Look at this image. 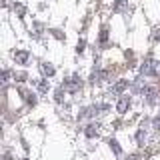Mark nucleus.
Listing matches in <instances>:
<instances>
[{
  "instance_id": "1",
  "label": "nucleus",
  "mask_w": 160,
  "mask_h": 160,
  "mask_svg": "<svg viewBox=\"0 0 160 160\" xmlns=\"http://www.w3.org/2000/svg\"><path fill=\"white\" fill-rule=\"evenodd\" d=\"M130 104H132V100H130V96H122L118 100V104H116V110L120 114H126V110L130 108Z\"/></svg>"
},
{
  "instance_id": "2",
  "label": "nucleus",
  "mask_w": 160,
  "mask_h": 160,
  "mask_svg": "<svg viewBox=\"0 0 160 160\" xmlns=\"http://www.w3.org/2000/svg\"><path fill=\"white\" fill-rule=\"evenodd\" d=\"M28 58H30V54L26 52V50H18V52L14 54V60H16L18 64H22V66H24V64L28 62Z\"/></svg>"
},
{
  "instance_id": "3",
  "label": "nucleus",
  "mask_w": 160,
  "mask_h": 160,
  "mask_svg": "<svg viewBox=\"0 0 160 160\" xmlns=\"http://www.w3.org/2000/svg\"><path fill=\"white\" fill-rule=\"evenodd\" d=\"M40 70H42L46 76H52V74H54V66L50 62H42V64H40Z\"/></svg>"
},
{
  "instance_id": "4",
  "label": "nucleus",
  "mask_w": 160,
  "mask_h": 160,
  "mask_svg": "<svg viewBox=\"0 0 160 160\" xmlns=\"http://www.w3.org/2000/svg\"><path fill=\"white\" fill-rule=\"evenodd\" d=\"M126 86H128V82H126V80H120V82H116V84L112 86V92L120 94V92H124V88H126Z\"/></svg>"
},
{
  "instance_id": "5",
  "label": "nucleus",
  "mask_w": 160,
  "mask_h": 160,
  "mask_svg": "<svg viewBox=\"0 0 160 160\" xmlns=\"http://www.w3.org/2000/svg\"><path fill=\"white\" fill-rule=\"evenodd\" d=\"M108 144H110V148L114 150V154H116V156H120V154H122V148L118 146V142H116V140H110Z\"/></svg>"
},
{
  "instance_id": "6",
  "label": "nucleus",
  "mask_w": 160,
  "mask_h": 160,
  "mask_svg": "<svg viewBox=\"0 0 160 160\" xmlns=\"http://www.w3.org/2000/svg\"><path fill=\"white\" fill-rule=\"evenodd\" d=\"M126 2H128V0H116V2H114V6H112V10H114V12H120Z\"/></svg>"
},
{
  "instance_id": "7",
  "label": "nucleus",
  "mask_w": 160,
  "mask_h": 160,
  "mask_svg": "<svg viewBox=\"0 0 160 160\" xmlns=\"http://www.w3.org/2000/svg\"><path fill=\"white\" fill-rule=\"evenodd\" d=\"M38 88H40V92H46V90H48V82H46V80H42Z\"/></svg>"
},
{
  "instance_id": "8",
  "label": "nucleus",
  "mask_w": 160,
  "mask_h": 160,
  "mask_svg": "<svg viewBox=\"0 0 160 160\" xmlns=\"http://www.w3.org/2000/svg\"><path fill=\"white\" fill-rule=\"evenodd\" d=\"M76 50H78V52H82V50H84V40H80V42H78V48Z\"/></svg>"
},
{
  "instance_id": "9",
  "label": "nucleus",
  "mask_w": 160,
  "mask_h": 160,
  "mask_svg": "<svg viewBox=\"0 0 160 160\" xmlns=\"http://www.w3.org/2000/svg\"><path fill=\"white\" fill-rule=\"evenodd\" d=\"M136 138H138V142H140V144H142V138H144V134H142V130H140V132L136 134Z\"/></svg>"
},
{
  "instance_id": "10",
  "label": "nucleus",
  "mask_w": 160,
  "mask_h": 160,
  "mask_svg": "<svg viewBox=\"0 0 160 160\" xmlns=\"http://www.w3.org/2000/svg\"><path fill=\"white\" fill-rule=\"evenodd\" d=\"M138 156H136V154H132V156H128V160H136Z\"/></svg>"
}]
</instances>
